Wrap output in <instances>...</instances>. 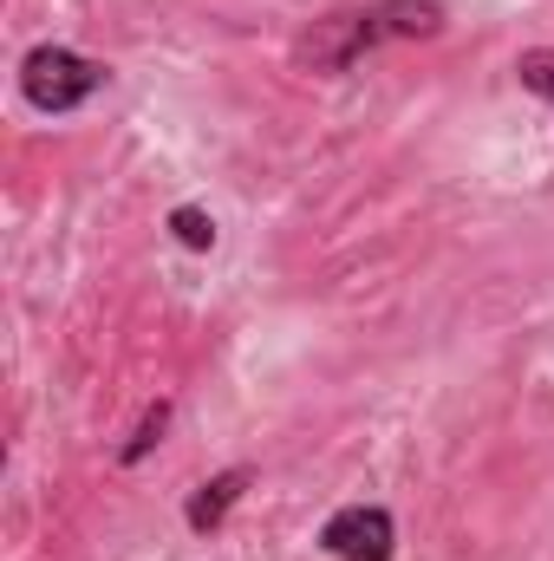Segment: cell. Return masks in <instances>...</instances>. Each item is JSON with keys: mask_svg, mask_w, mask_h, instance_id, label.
<instances>
[{"mask_svg": "<svg viewBox=\"0 0 554 561\" xmlns=\"http://www.w3.org/2000/svg\"><path fill=\"white\" fill-rule=\"evenodd\" d=\"M99 85H105V66L85 59V53H72V46H33L20 59V92H26L33 112H53V118L79 112Z\"/></svg>", "mask_w": 554, "mask_h": 561, "instance_id": "1", "label": "cell"}, {"mask_svg": "<svg viewBox=\"0 0 554 561\" xmlns=\"http://www.w3.org/2000/svg\"><path fill=\"white\" fill-rule=\"evenodd\" d=\"M320 549L333 561H392L399 556V523H392V510H379V503H346V510L326 516Z\"/></svg>", "mask_w": 554, "mask_h": 561, "instance_id": "2", "label": "cell"}, {"mask_svg": "<svg viewBox=\"0 0 554 561\" xmlns=\"http://www.w3.org/2000/svg\"><path fill=\"white\" fill-rule=\"evenodd\" d=\"M516 79H522L535 99H554V46H529V53L516 59Z\"/></svg>", "mask_w": 554, "mask_h": 561, "instance_id": "7", "label": "cell"}, {"mask_svg": "<svg viewBox=\"0 0 554 561\" xmlns=\"http://www.w3.org/2000/svg\"><path fill=\"white\" fill-rule=\"evenodd\" d=\"M249 483H255V470H222V477H209L196 496H189V510H183V523L196 529V536H209V529H222V516L249 496Z\"/></svg>", "mask_w": 554, "mask_h": 561, "instance_id": "4", "label": "cell"}, {"mask_svg": "<svg viewBox=\"0 0 554 561\" xmlns=\"http://www.w3.org/2000/svg\"><path fill=\"white\" fill-rule=\"evenodd\" d=\"M359 53L385 46V39H437L443 33V7L437 0H379V7H359Z\"/></svg>", "mask_w": 554, "mask_h": 561, "instance_id": "3", "label": "cell"}, {"mask_svg": "<svg viewBox=\"0 0 554 561\" xmlns=\"http://www.w3.org/2000/svg\"><path fill=\"white\" fill-rule=\"evenodd\" d=\"M163 424H170V399H157V405L143 412L138 431H131V444H125L118 457H125V463H143V457H150V444H163Z\"/></svg>", "mask_w": 554, "mask_h": 561, "instance_id": "6", "label": "cell"}, {"mask_svg": "<svg viewBox=\"0 0 554 561\" xmlns=\"http://www.w3.org/2000/svg\"><path fill=\"white\" fill-rule=\"evenodd\" d=\"M170 236H176L183 249L209 255V249H216V216H209V209H196V203H183V209H170Z\"/></svg>", "mask_w": 554, "mask_h": 561, "instance_id": "5", "label": "cell"}]
</instances>
